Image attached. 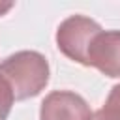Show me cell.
<instances>
[{
	"mask_svg": "<svg viewBox=\"0 0 120 120\" xmlns=\"http://www.w3.org/2000/svg\"><path fill=\"white\" fill-rule=\"evenodd\" d=\"M11 8H13V2H0V17L6 15Z\"/></svg>",
	"mask_w": 120,
	"mask_h": 120,
	"instance_id": "obj_7",
	"label": "cell"
},
{
	"mask_svg": "<svg viewBox=\"0 0 120 120\" xmlns=\"http://www.w3.org/2000/svg\"><path fill=\"white\" fill-rule=\"evenodd\" d=\"M101 30V26L84 15H71L60 22L56 30V47L64 56L86 66V51L92 38Z\"/></svg>",
	"mask_w": 120,
	"mask_h": 120,
	"instance_id": "obj_2",
	"label": "cell"
},
{
	"mask_svg": "<svg viewBox=\"0 0 120 120\" xmlns=\"http://www.w3.org/2000/svg\"><path fill=\"white\" fill-rule=\"evenodd\" d=\"M39 120H92V111L82 96L71 90H54L41 101Z\"/></svg>",
	"mask_w": 120,
	"mask_h": 120,
	"instance_id": "obj_4",
	"label": "cell"
},
{
	"mask_svg": "<svg viewBox=\"0 0 120 120\" xmlns=\"http://www.w3.org/2000/svg\"><path fill=\"white\" fill-rule=\"evenodd\" d=\"M92 120H120V84L111 88L105 105L92 114Z\"/></svg>",
	"mask_w": 120,
	"mask_h": 120,
	"instance_id": "obj_5",
	"label": "cell"
},
{
	"mask_svg": "<svg viewBox=\"0 0 120 120\" xmlns=\"http://www.w3.org/2000/svg\"><path fill=\"white\" fill-rule=\"evenodd\" d=\"M0 75L17 101L38 96L49 82V62L38 51H19L0 62Z\"/></svg>",
	"mask_w": 120,
	"mask_h": 120,
	"instance_id": "obj_1",
	"label": "cell"
},
{
	"mask_svg": "<svg viewBox=\"0 0 120 120\" xmlns=\"http://www.w3.org/2000/svg\"><path fill=\"white\" fill-rule=\"evenodd\" d=\"M13 92L9 88V84L4 81V77L0 75V120H6L11 112V107H13Z\"/></svg>",
	"mask_w": 120,
	"mask_h": 120,
	"instance_id": "obj_6",
	"label": "cell"
},
{
	"mask_svg": "<svg viewBox=\"0 0 120 120\" xmlns=\"http://www.w3.org/2000/svg\"><path fill=\"white\" fill-rule=\"evenodd\" d=\"M86 66L103 75L120 79V30H99L86 51Z\"/></svg>",
	"mask_w": 120,
	"mask_h": 120,
	"instance_id": "obj_3",
	"label": "cell"
}]
</instances>
